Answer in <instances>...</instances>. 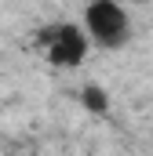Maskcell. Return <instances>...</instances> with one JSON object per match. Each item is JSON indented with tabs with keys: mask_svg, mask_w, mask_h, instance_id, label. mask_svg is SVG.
<instances>
[{
	"mask_svg": "<svg viewBox=\"0 0 153 156\" xmlns=\"http://www.w3.org/2000/svg\"><path fill=\"white\" fill-rule=\"evenodd\" d=\"M80 102H84V109H91V113H106V109H110V94H106L99 83H84Z\"/></svg>",
	"mask_w": 153,
	"mask_h": 156,
	"instance_id": "3957f363",
	"label": "cell"
},
{
	"mask_svg": "<svg viewBox=\"0 0 153 156\" xmlns=\"http://www.w3.org/2000/svg\"><path fill=\"white\" fill-rule=\"evenodd\" d=\"M84 33L91 44L102 47H120L131 33V18L120 0H91L84 7Z\"/></svg>",
	"mask_w": 153,
	"mask_h": 156,
	"instance_id": "7a4b0ae2",
	"label": "cell"
},
{
	"mask_svg": "<svg viewBox=\"0 0 153 156\" xmlns=\"http://www.w3.org/2000/svg\"><path fill=\"white\" fill-rule=\"evenodd\" d=\"M37 47L55 69H76L88 58L91 40L84 33V26H76V22H51L47 29L37 33Z\"/></svg>",
	"mask_w": 153,
	"mask_h": 156,
	"instance_id": "6da1fadb",
	"label": "cell"
}]
</instances>
